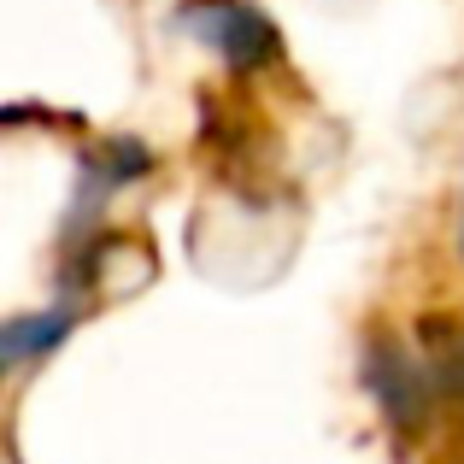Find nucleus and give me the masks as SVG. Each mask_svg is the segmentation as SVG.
<instances>
[{
    "label": "nucleus",
    "instance_id": "1",
    "mask_svg": "<svg viewBox=\"0 0 464 464\" xmlns=\"http://www.w3.org/2000/svg\"><path fill=\"white\" fill-rule=\"evenodd\" d=\"M177 30H188L194 42H206L229 71H259L283 53V35L253 0H182Z\"/></svg>",
    "mask_w": 464,
    "mask_h": 464
},
{
    "label": "nucleus",
    "instance_id": "2",
    "mask_svg": "<svg viewBox=\"0 0 464 464\" xmlns=\"http://www.w3.org/2000/svg\"><path fill=\"white\" fill-rule=\"evenodd\" d=\"M364 388H371L376 411H382L400 435L423 430V418H430V364H418L400 341L376 335L371 347H364Z\"/></svg>",
    "mask_w": 464,
    "mask_h": 464
},
{
    "label": "nucleus",
    "instance_id": "3",
    "mask_svg": "<svg viewBox=\"0 0 464 464\" xmlns=\"http://www.w3.org/2000/svg\"><path fill=\"white\" fill-rule=\"evenodd\" d=\"M71 329H77V306H47V312H30V317H6L0 353H6L12 371H30L35 359H47L53 347H65Z\"/></svg>",
    "mask_w": 464,
    "mask_h": 464
},
{
    "label": "nucleus",
    "instance_id": "4",
    "mask_svg": "<svg viewBox=\"0 0 464 464\" xmlns=\"http://www.w3.org/2000/svg\"><path fill=\"white\" fill-rule=\"evenodd\" d=\"M148 170H153V153L141 148L136 136H112V141H101V148L82 159V200L94 194V206H101L112 188H124V182L148 177Z\"/></svg>",
    "mask_w": 464,
    "mask_h": 464
},
{
    "label": "nucleus",
    "instance_id": "5",
    "mask_svg": "<svg viewBox=\"0 0 464 464\" xmlns=\"http://www.w3.org/2000/svg\"><path fill=\"white\" fill-rule=\"evenodd\" d=\"M459 259H464V194H459Z\"/></svg>",
    "mask_w": 464,
    "mask_h": 464
}]
</instances>
